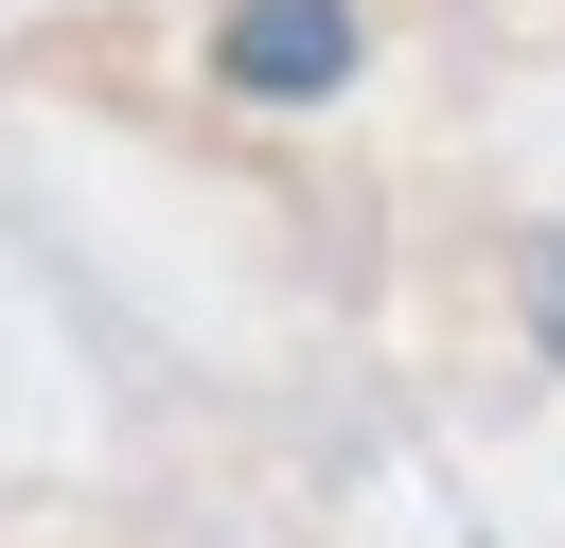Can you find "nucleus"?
I'll use <instances>...</instances> for the list:
<instances>
[{"label": "nucleus", "mask_w": 565, "mask_h": 548, "mask_svg": "<svg viewBox=\"0 0 565 548\" xmlns=\"http://www.w3.org/2000/svg\"><path fill=\"white\" fill-rule=\"evenodd\" d=\"M212 71L247 106H318V88H353V0H230L212 18Z\"/></svg>", "instance_id": "nucleus-1"}, {"label": "nucleus", "mask_w": 565, "mask_h": 548, "mask_svg": "<svg viewBox=\"0 0 565 548\" xmlns=\"http://www.w3.org/2000/svg\"><path fill=\"white\" fill-rule=\"evenodd\" d=\"M530 318H547V354H565V230H530Z\"/></svg>", "instance_id": "nucleus-2"}]
</instances>
